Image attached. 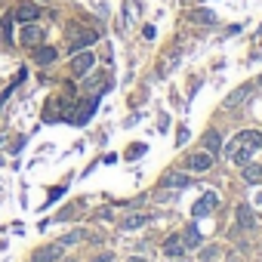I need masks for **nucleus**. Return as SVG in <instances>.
Returning a JSON list of instances; mask_svg holds the SVG:
<instances>
[{"mask_svg": "<svg viewBox=\"0 0 262 262\" xmlns=\"http://www.w3.org/2000/svg\"><path fill=\"white\" fill-rule=\"evenodd\" d=\"M96 40H99V34H96V31H90V28H83V31H77V34L71 37V50H74V53H80V50L93 47Z\"/></svg>", "mask_w": 262, "mask_h": 262, "instance_id": "obj_6", "label": "nucleus"}, {"mask_svg": "<svg viewBox=\"0 0 262 262\" xmlns=\"http://www.w3.org/2000/svg\"><path fill=\"white\" fill-rule=\"evenodd\" d=\"M182 244H185V250L201 247V231H198V225H194V222H191V225H185V231H182Z\"/></svg>", "mask_w": 262, "mask_h": 262, "instance_id": "obj_12", "label": "nucleus"}, {"mask_svg": "<svg viewBox=\"0 0 262 262\" xmlns=\"http://www.w3.org/2000/svg\"><path fill=\"white\" fill-rule=\"evenodd\" d=\"M241 176H244V182H262V164H244Z\"/></svg>", "mask_w": 262, "mask_h": 262, "instance_id": "obj_15", "label": "nucleus"}, {"mask_svg": "<svg viewBox=\"0 0 262 262\" xmlns=\"http://www.w3.org/2000/svg\"><path fill=\"white\" fill-rule=\"evenodd\" d=\"M126 262H148L145 256H133V259H126Z\"/></svg>", "mask_w": 262, "mask_h": 262, "instance_id": "obj_24", "label": "nucleus"}, {"mask_svg": "<svg viewBox=\"0 0 262 262\" xmlns=\"http://www.w3.org/2000/svg\"><path fill=\"white\" fill-rule=\"evenodd\" d=\"M151 222V213H133V216H126L123 222H120V228L123 231H136V228H142V225H148Z\"/></svg>", "mask_w": 262, "mask_h": 262, "instance_id": "obj_9", "label": "nucleus"}, {"mask_svg": "<svg viewBox=\"0 0 262 262\" xmlns=\"http://www.w3.org/2000/svg\"><path fill=\"white\" fill-rule=\"evenodd\" d=\"M93 262H114V256H111V253H102V256H96Z\"/></svg>", "mask_w": 262, "mask_h": 262, "instance_id": "obj_23", "label": "nucleus"}, {"mask_svg": "<svg viewBox=\"0 0 262 262\" xmlns=\"http://www.w3.org/2000/svg\"><path fill=\"white\" fill-rule=\"evenodd\" d=\"M194 22H201V25H213L216 16H213L210 10H198V13H194Z\"/></svg>", "mask_w": 262, "mask_h": 262, "instance_id": "obj_19", "label": "nucleus"}, {"mask_svg": "<svg viewBox=\"0 0 262 262\" xmlns=\"http://www.w3.org/2000/svg\"><path fill=\"white\" fill-rule=\"evenodd\" d=\"M237 225H241V228H256V213H253L247 204L237 207Z\"/></svg>", "mask_w": 262, "mask_h": 262, "instance_id": "obj_14", "label": "nucleus"}, {"mask_svg": "<svg viewBox=\"0 0 262 262\" xmlns=\"http://www.w3.org/2000/svg\"><path fill=\"white\" fill-rule=\"evenodd\" d=\"M37 16H40V10H37V4H19L16 7V13H13V19L16 22H37Z\"/></svg>", "mask_w": 262, "mask_h": 262, "instance_id": "obj_7", "label": "nucleus"}, {"mask_svg": "<svg viewBox=\"0 0 262 262\" xmlns=\"http://www.w3.org/2000/svg\"><path fill=\"white\" fill-rule=\"evenodd\" d=\"M262 148V133L259 129H244V133H237L228 145H225V158L234 161V164H250V158Z\"/></svg>", "mask_w": 262, "mask_h": 262, "instance_id": "obj_1", "label": "nucleus"}, {"mask_svg": "<svg viewBox=\"0 0 262 262\" xmlns=\"http://www.w3.org/2000/svg\"><path fill=\"white\" fill-rule=\"evenodd\" d=\"M62 259V244H47L31 253V262H59Z\"/></svg>", "mask_w": 262, "mask_h": 262, "instance_id": "obj_3", "label": "nucleus"}, {"mask_svg": "<svg viewBox=\"0 0 262 262\" xmlns=\"http://www.w3.org/2000/svg\"><path fill=\"white\" fill-rule=\"evenodd\" d=\"M167 262H185L182 256H167Z\"/></svg>", "mask_w": 262, "mask_h": 262, "instance_id": "obj_25", "label": "nucleus"}, {"mask_svg": "<svg viewBox=\"0 0 262 262\" xmlns=\"http://www.w3.org/2000/svg\"><path fill=\"white\" fill-rule=\"evenodd\" d=\"M216 256H219V247H207V250L201 253V262H213Z\"/></svg>", "mask_w": 262, "mask_h": 262, "instance_id": "obj_20", "label": "nucleus"}, {"mask_svg": "<svg viewBox=\"0 0 262 262\" xmlns=\"http://www.w3.org/2000/svg\"><path fill=\"white\" fill-rule=\"evenodd\" d=\"M256 83H259V86H262V74H259V80H256Z\"/></svg>", "mask_w": 262, "mask_h": 262, "instance_id": "obj_26", "label": "nucleus"}, {"mask_svg": "<svg viewBox=\"0 0 262 262\" xmlns=\"http://www.w3.org/2000/svg\"><path fill=\"white\" fill-rule=\"evenodd\" d=\"M93 65H96L93 53L80 50V53H74V59H71V74H74V77H83V74H90V68H93Z\"/></svg>", "mask_w": 262, "mask_h": 262, "instance_id": "obj_2", "label": "nucleus"}, {"mask_svg": "<svg viewBox=\"0 0 262 262\" xmlns=\"http://www.w3.org/2000/svg\"><path fill=\"white\" fill-rule=\"evenodd\" d=\"M204 151H210V155L222 151V136L216 133V129H207L204 133Z\"/></svg>", "mask_w": 262, "mask_h": 262, "instance_id": "obj_13", "label": "nucleus"}, {"mask_svg": "<svg viewBox=\"0 0 262 262\" xmlns=\"http://www.w3.org/2000/svg\"><path fill=\"white\" fill-rule=\"evenodd\" d=\"M86 237V231L83 228H77V231H68L65 237H62V247H68V244H77V241H83Z\"/></svg>", "mask_w": 262, "mask_h": 262, "instance_id": "obj_18", "label": "nucleus"}, {"mask_svg": "<svg viewBox=\"0 0 262 262\" xmlns=\"http://www.w3.org/2000/svg\"><path fill=\"white\" fill-rule=\"evenodd\" d=\"M56 47H34V62L37 65H53L56 62Z\"/></svg>", "mask_w": 262, "mask_h": 262, "instance_id": "obj_11", "label": "nucleus"}, {"mask_svg": "<svg viewBox=\"0 0 262 262\" xmlns=\"http://www.w3.org/2000/svg\"><path fill=\"white\" fill-rule=\"evenodd\" d=\"M40 40H43V31H40L34 22H28V25L22 28V34H19V43H22V47H40Z\"/></svg>", "mask_w": 262, "mask_h": 262, "instance_id": "obj_5", "label": "nucleus"}, {"mask_svg": "<svg viewBox=\"0 0 262 262\" xmlns=\"http://www.w3.org/2000/svg\"><path fill=\"white\" fill-rule=\"evenodd\" d=\"M142 155H145V145H133V148L126 151V158H129V161H133V158H142Z\"/></svg>", "mask_w": 262, "mask_h": 262, "instance_id": "obj_21", "label": "nucleus"}, {"mask_svg": "<svg viewBox=\"0 0 262 262\" xmlns=\"http://www.w3.org/2000/svg\"><path fill=\"white\" fill-rule=\"evenodd\" d=\"M164 253H167V256H182V253H185L182 237H176V234H173V237H167V241H164Z\"/></svg>", "mask_w": 262, "mask_h": 262, "instance_id": "obj_16", "label": "nucleus"}, {"mask_svg": "<svg viewBox=\"0 0 262 262\" xmlns=\"http://www.w3.org/2000/svg\"><path fill=\"white\" fill-rule=\"evenodd\" d=\"M185 167L194 170V173H207V170L213 167V155H210V151H194V155H188Z\"/></svg>", "mask_w": 262, "mask_h": 262, "instance_id": "obj_4", "label": "nucleus"}, {"mask_svg": "<svg viewBox=\"0 0 262 262\" xmlns=\"http://www.w3.org/2000/svg\"><path fill=\"white\" fill-rule=\"evenodd\" d=\"M250 90H253L250 83H244V86H237V90H231V93L225 96V108H237V105H241V102H244V99L250 96Z\"/></svg>", "mask_w": 262, "mask_h": 262, "instance_id": "obj_10", "label": "nucleus"}, {"mask_svg": "<svg viewBox=\"0 0 262 262\" xmlns=\"http://www.w3.org/2000/svg\"><path fill=\"white\" fill-rule=\"evenodd\" d=\"M179 145H185L188 142V126H179V139H176Z\"/></svg>", "mask_w": 262, "mask_h": 262, "instance_id": "obj_22", "label": "nucleus"}, {"mask_svg": "<svg viewBox=\"0 0 262 262\" xmlns=\"http://www.w3.org/2000/svg\"><path fill=\"white\" fill-rule=\"evenodd\" d=\"M164 185H176V188H188L191 185V179L185 176V173H173V176H167V182Z\"/></svg>", "mask_w": 262, "mask_h": 262, "instance_id": "obj_17", "label": "nucleus"}, {"mask_svg": "<svg viewBox=\"0 0 262 262\" xmlns=\"http://www.w3.org/2000/svg\"><path fill=\"white\" fill-rule=\"evenodd\" d=\"M216 207H219V198H216L213 191H207V194H204V198L194 204V210H191V213H194V216H210Z\"/></svg>", "mask_w": 262, "mask_h": 262, "instance_id": "obj_8", "label": "nucleus"}]
</instances>
